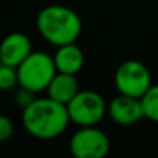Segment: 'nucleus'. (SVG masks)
Masks as SVG:
<instances>
[{
    "label": "nucleus",
    "mask_w": 158,
    "mask_h": 158,
    "mask_svg": "<svg viewBox=\"0 0 158 158\" xmlns=\"http://www.w3.org/2000/svg\"><path fill=\"white\" fill-rule=\"evenodd\" d=\"M19 84L17 79V68L0 62V90L8 92Z\"/></svg>",
    "instance_id": "f8f14e48"
},
{
    "label": "nucleus",
    "mask_w": 158,
    "mask_h": 158,
    "mask_svg": "<svg viewBox=\"0 0 158 158\" xmlns=\"http://www.w3.org/2000/svg\"><path fill=\"white\" fill-rule=\"evenodd\" d=\"M14 133V123L10 116L0 115V143L8 141Z\"/></svg>",
    "instance_id": "ddd939ff"
},
{
    "label": "nucleus",
    "mask_w": 158,
    "mask_h": 158,
    "mask_svg": "<svg viewBox=\"0 0 158 158\" xmlns=\"http://www.w3.org/2000/svg\"><path fill=\"white\" fill-rule=\"evenodd\" d=\"M33 51L31 40L23 33H11L0 42V62L17 67Z\"/></svg>",
    "instance_id": "6e6552de"
},
{
    "label": "nucleus",
    "mask_w": 158,
    "mask_h": 158,
    "mask_svg": "<svg viewBox=\"0 0 158 158\" xmlns=\"http://www.w3.org/2000/svg\"><path fill=\"white\" fill-rule=\"evenodd\" d=\"M53 60L57 71L77 74L84 67L85 56H84V51L73 42V44H65V45L57 47L53 56Z\"/></svg>",
    "instance_id": "1a4fd4ad"
},
{
    "label": "nucleus",
    "mask_w": 158,
    "mask_h": 158,
    "mask_svg": "<svg viewBox=\"0 0 158 158\" xmlns=\"http://www.w3.org/2000/svg\"><path fill=\"white\" fill-rule=\"evenodd\" d=\"M77 92H79V84H77L76 74H68V73H62V71H56L50 85L47 87L48 96L53 98L54 101L65 104V106L71 101V98Z\"/></svg>",
    "instance_id": "9d476101"
},
{
    "label": "nucleus",
    "mask_w": 158,
    "mask_h": 158,
    "mask_svg": "<svg viewBox=\"0 0 158 158\" xmlns=\"http://www.w3.org/2000/svg\"><path fill=\"white\" fill-rule=\"evenodd\" d=\"M110 150L109 136L96 126H85L70 138V152L76 158H104Z\"/></svg>",
    "instance_id": "423d86ee"
},
{
    "label": "nucleus",
    "mask_w": 158,
    "mask_h": 158,
    "mask_svg": "<svg viewBox=\"0 0 158 158\" xmlns=\"http://www.w3.org/2000/svg\"><path fill=\"white\" fill-rule=\"evenodd\" d=\"M16 68L19 85L34 93L45 92L57 71L53 57L44 51H31Z\"/></svg>",
    "instance_id": "7ed1b4c3"
},
{
    "label": "nucleus",
    "mask_w": 158,
    "mask_h": 158,
    "mask_svg": "<svg viewBox=\"0 0 158 158\" xmlns=\"http://www.w3.org/2000/svg\"><path fill=\"white\" fill-rule=\"evenodd\" d=\"M139 99H141L144 118H147L152 123L158 124V84L150 85L149 90Z\"/></svg>",
    "instance_id": "9b49d317"
},
{
    "label": "nucleus",
    "mask_w": 158,
    "mask_h": 158,
    "mask_svg": "<svg viewBox=\"0 0 158 158\" xmlns=\"http://www.w3.org/2000/svg\"><path fill=\"white\" fill-rule=\"evenodd\" d=\"M150 85L152 76L149 68L136 59L124 60L115 71V87L121 95L141 98Z\"/></svg>",
    "instance_id": "39448f33"
},
{
    "label": "nucleus",
    "mask_w": 158,
    "mask_h": 158,
    "mask_svg": "<svg viewBox=\"0 0 158 158\" xmlns=\"http://www.w3.org/2000/svg\"><path fill=\"white\" fill-rule=\"evenodd\" d=\"M70 121L79 127L96 126L107 113L104 98L93 90H79L67 104Z\"/></svg>",
    "instance_id": "20e7f679"
},
{
    "label": "nucleus",
    "mask_w": 158,
    "mask_h": 158,
    "mask_svg": "<svg viewBox=\"0 0 158 158\" xmlns=\"http://www.w3.org/2000/svg\"><path fill=\"white\" fill-rule=\"evenodd\" d=\"M70 116L67 106L53 98H36L22 110V124L25 130L39 139H53L68 126Z\"/></svg>",
    "instance_id": "f257e3e1"
},
{
    "label": "nucleus",
    "mask_w": 158,
    "mask_h": 158,
    "mask_svg": "<svg viewBox=\"0 0 158 158\" xmlns=\"http://www.w3.org/2000/svg\"><path fill=\"white\" fill-rule=\"evenodd\" d=\"M107 112H109L110 118L113 119V123H116L119 126H132V124H136L141 118H144L141 99L127 96V95H121V93H119V96H116L115 99L110 101Z\"/></svg>",
    "instance_id": "0eeeda50"
},
{
    "label": "nucleus",
    "mask_w": 158,
    "mask_h": 158,
    "mask_svg": "<svg viewBox=\"0 0 158 158\" xmlns=\"http://www.w3.org/2000/svg\"><path fill=\"white\" fill-rule=\"evenodd\" d=\"M36 27L39 34L56 47L76 42L82 31V22L77 13L62 5H50L42 8L37 14Z\"/></svg>",
    "instance_id": "f03ea898"
},
{
    "label": "nucleus",
    "mask_w": 158,
    "mask_h": 158,
    "mask_svg": "<svg viewBox=\"0 0 158 158\" xmlns=\"http://www.w3.org/2000/svg\"><path fill=\"white\" fill-rule=\"evenodd\" d=\"M36 93L34 92H31V90H28V89H23V87H20V90L17 92V95H16V104L23 110L27 106H30L34 99H36V96H34Z\"/></svg>",
    "instance_id": "4468645a"
}]
</instances>
